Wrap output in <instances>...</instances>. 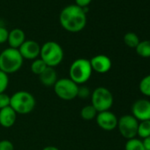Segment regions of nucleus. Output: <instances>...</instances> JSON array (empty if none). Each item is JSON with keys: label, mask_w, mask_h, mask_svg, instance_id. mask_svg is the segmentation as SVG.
<instances>
[{"label": "nucleus", "mask_w": 150, "mask_h": 150, "mask_svg": "<svg viewBox=\"0 0 150 150\" xmlns=\"http://www.w3.org/2000/svg\"><path fill=\"white\" fill-rule=\"evenodd\" d=\"M59 21L64 29L71 33H77L87 25V14L83 8L76 5H69L60 13Z\"/></svg>", "instance_id": "1"}, {"label": "nucleus", "mask_w": 150, "mask_h": 150, "mask_svg": "<svg viewBox=\"0 0 150 150\" xmlns=\"http://www.w3.org/2000/svg\"><path fill=\"white\" fill-rule=\"evenodd\" d=\"M93 73L89 59L80 57L75 59L69 68V78L77 85H84L87 83Z\"/></svg>", "instance_id": "2"}, {"label": "nucleus", "mask_w": 150, "mask_h": 150, "mask_svg": "<svg viewBox=\"0 0 150 150\" xmlns=\"http://www.w3.org/2000/svg\"><path fill=\"white\" fill-rule=\"evenodd\" d=\"M24 63L19 50L6 48L0 53V71L6 74H13L21 70Z\"/></svg>", "instance_id": "3"}, {"label": "nucleus", "mask_w": 150, "mask_h": 150, "mask_svg": "<svg viewBox=\"0 0 150 150\" xmlns=\"http://www.w3.org/2000/svg\"><path fill=\"white\" fill-rule=\"evenodd\" d=\"M64 57V50L57 42L49 41L41 46L40 58L48 67L55 68L58 66L62 63Z\"/></svg>", "instance_id": "4"}, {"label": "nucleus", "mask_w": 150, "mask_h": 150, "mask_svg": "<svg viewBox=\"0 0 150 150\" xmlns=\"http://www.w3.org/2000/svg\"><path fill=\"white\" fill-rule=\"evenodd\" d=\"M36 105V100L35 96L24 90L17 91L11 96L10 107L17 113L21 115L29 114L34 110Z\"/></svg>", "instance_id": "5"}, {"label": "nucleus", "mask_w": 150, "mask_h": 150, "mask_svg": "<svg viewBox=\"0 0 150 150\" xmlns=\"http://www.w3.org/2000/svg\"><path fill=\"white\" fill-rule=\"evenodd\" d=\"M113 103L112 93L104 87H98L91 93V104L98 112L110 110Z\"/></svg>", "instance_id": "6"}, {"label": "nucleus", "mask_w": 150, "mask_h": 150, "mask_svg": "<svg viewBox=\"0 0 150 150\" xmlns=\"http://www.w3.org/2000/svg\"><path fill=\"white\" fill-rule=\"evenodd\" d=\"M53 89L58 98L64 101H71L77 97L79 85L70 78H61L57 81L53 86Z\"/></svg>", "instance_id": "7"}, {"label": "nucleus", "mask_w": 150, "mask_h": 150, "mask_svg": "<svg viewBox=\"0 0 150 150\" xmlns=\"http://www.w3.org/2000/svg\"><path fill=\"white\" fill-rule=\"evenodd\" d=\"M139 121L131 114L122 116L117 122V129L122 135L126 139L136 138L138 132Z\"/></svg>", "instance_id": "8"}, {"label": "nucleus", "mask_w": 150, "mask_h": 150, "mask_svg": "<svg viewBox=\"0 0 150 150\" xmlns=\"http://www.w3.org/2000/svg\"><path fill=\"white\" fill-rule=\"evenodd\" d=\"M96 124L98 125V126L101 129L107 131V132L113 131L117 127L118 119L117 116L110 110L98 112L96 117Z\"/></svg>", "instance_id": "9"}, {"label": "nucleus", "mask_w": 150, "mask_h": 150, "mask_svg": "<svg viewBox=\"0 0 150 150\" xmlns=\"http://www.w3.org/2000/svg\"><path fill=\"white\" fill-rule=\"evenodd\" d=\"M132 115L138 121L150 119V101L146 99H139L133 103L131 108Z\"/></svg>", "instance_id": "10"}, {"label": "nucleus", "mask_w": 150, "mask_h": 150, "mask_svg": "<svg viewBox=\"0 0 150 150\" xmlns=\"http://www.w3.org/2000/svg\"><path fill=\"white\" fill-rule=\"evenodd\" d=\"M18 50L23 59L35 60L40 57L41 46L34 40H26Z\"/></svg>", "instance_id": "11"}, {"label": "nucleus", "mask_w": 150, "mask_h": 150, "mask_svg": "<svg viewBox=\"0 0 150 150\" xmlns=\"http://www.w3.org/2000/svg\"><path fill=\"white\" fill-rule=\"evenodd\" d=\"M89 61L93 71L100 74L107 73L112 65L110 58L106 55H96L93 57Z\"/></svg>", "instance_id": "12"}, {"label": "nucleus", "mask_w": 150, "mask_h": 150, "mask_svg": "<svg viewBox=\"0 0 150 150\" xmlns=\"http://www.w3.org/2000/svg\"><path fill=\"white\" fill-rule=\"evenodd\" d=\"M17 119V113L10 107L0 110V125L5 128H10L14 125Z\"/></svg>", "instance_id": "13"}, {"label": "nucleus", "mask_w": 150, "mask_h": 150, "mask_svg": "<svg viewBox=\"0 0 150 150\" xmlns=\"http://www.w3.org/2000/svg\"><path fill=\"white\" fill-rule=\"evenodd\" d=\"M25 41H26V35L22 29L13 28V30L9 31L7 42L9 43L10 48L18 50Z\"/></svg>", "instance_id": "14"}, {"label": "nucleus", "mask_w": 150, "mask_h": 150, "mask_svg": "<svg viewBox=\"0 0 150 150\" xmlns=\"http://www.w3.org/2000/svg\"><path fill=\"white\" fill-rule=\"evenodd\" d=\"M39 80H40V82L43 86H45L47 88L53 87L55 85V83L57 82V81L58 80L57 73L55 68L47 67L46 70L39 76Z\"/></svg>", "instance_id": "15"}, {"label": "nucleus", "mask_w": 150, "mask_h": 150, "mask_svg": "<svg viewBox=\"0 0 150 150\" xmlns=\"http://www.w3.org/2000/svg\"><path fill=\"white\" fill-rule=\"evenodd\" d=\"M136 53L144 58L150 57V40L140 41L139 43L135 48Z\"/></svg>", "instance_id": "16"}, {"label": "nucleus", "mask_w": 150, "mask_h": 150, "mask_svg": "<svg viewBox=\"0 0 150 150\" xmlns=\"http://www.w3.org/2000/svg\"><path fill=\"white\" fill-rule=\"evenodd\" d=\"M97 114H98V111L95 109V107L92 104L85 105L81 110V117L87 121H90V120L95 119L96 117Z\"/></svg>", "instance_id": "17"}, {"label": "nucleus", "mask_w": 150, "mask_h": 150, "mask_svg": "<svg viewBox=\"0 0 150 150\" xmlns=\"http://www.w3.org/2000/svg\"><path fill=\"white\" fill-rule=\"evenodd\" d=\"M48 66L46 65V64L40 58H36L35 60H33L32 64H31V66H30V69H31V71L35 74V75H38V76H40V75L46 70Z\"/></svg>", "instance_id": "18"}, {"label": "nucleus", "mask_w": 150, "mask_h": 150, "mask_svg": "<svg viewBox=\"0 0 150 150\" xmlns=\"http://www.w3.org/2000/svg\"><path fill=\"white\" fill-rule=\"evenodd\" d=\"M137 135L142 139L150 136V119L139 122Z\"/></svg>", "instance_id": "19"}, {"label": "nucleus", "mask_w": 150, "mask_h": 150, "mask_svg": "<svg viewBox=\"0 0 150 150\" xmlns=\"http://www.w3.org/2000/svg\"><path fill=\"white\" fill-rule=\"evenodd\" d=\"M139 89L143 96L150 97V74L141 79L139 84Z\"/></svg>", "instance_id": "20"}, {"label": "nucleus", "mask_w": 150, "mask_h": 150, "mask_svg": "<svg viewBox=\"0 0 150 150\" xmlns=\"http://www.w3.org/2000/svg\"><path fill=\"white\" fill-rule=\"evenodd\" d=\"M125 150H145L142 140L137 138L127 139L125 145Z\"/></svg>", "instance_id": "21"}, {"label": "nucleus", "mask_w": 150, "mask_h": 150, "mask_svg": "<svg viewBox=\"0 0 150 150\" xmlns=\"http://www.w3.org/2000/svg\"><path fill=\"white\" fill-rule=\"evenodd\" d=\"M124 42H125V43L128 47L134 48L135 49L137 47V45L139 43L140 41H139V36L135 33H133V32H128L124 36Z\"/></svg>", "instance_id": "22"}, {"label": "nucleus", "mask_w": 150, "mask_h": 150, "mask_svg": "<svg viewBox=\"0 0 150 150\" xmlns=\"http://www.w3.org/2000/svg\"><path fill=\"white\" fill-rule=\"evenodd\" d=\"M9 86V75L0 71V94L5 93Z\"/></svg>", "instance_id": "23"}, {"label": "nucleus", "mask_w": 150, "mask_h": 150, "mask_svg": "<svg viewBox=\"0 0 150 150\" xmlns=\"http://www.w3.org/2000/svg\"><path fill=\"white\" fill-rule=\"evenodd\" d=\"M91 91L90 89L86 87V86H79V90H78V95H77V97L81 98V99H87L88 98L89 96H91Z\"/></svg>", "instance_id": "24"}, {"label": "nucleus", "mask_w": 150, "mask_h": 150, "mask_svg": "<svg viewBox=\"0 0 150 150\" xmlns=\"http://www.w3.org/2000/svg\"><path fill=\"white\" fill-rule=\"evenodd\" d=\"M10 100H11V96H8L7 94L6 93L0 94V110L10 106Z\"/></svg>", "instance_id": "25"}, {"label": "nucleus", "mask_w": 150, "mask_h": 150, "mask_svg": "<svg viewBox=\"0 0 150 150\" xmlns=\"http://www.w3.org/2000/svg\"><path fill=\"white\" fill-rule=\"evenodd\" d=\"M0 150H14V146L11 140L2 139L0 140Z\"/></svg>", "instance_id": "26"}, {"label": "nucleus", "mask_w": 150, "mask_h": 150, "mask_svg": "<svg viewBox=\"0 0 150 150\" xmlns=\"http://www.w3.org/2000/svg\"><path fill=\"white\" fill-rule=\"evenodd\" d=\"M9 35V31L5 28L0 26V44H3L7 42Z\"/></svg>", "instance_id": "27"}, {"label": "nucleus", "mask_w": 150, "mask_h": 150, "mask_svg": "<svg viewBox=\"0 0 150 150\" xmlns=\"http://www.w3.org/2000/svg\"><path fill=\"white\" fill-rule=\"evenodd\" d=\"M92 0H75V5L81 7V8H85L88 7V5L91 3Z\"/></svg>", "instance_id": "28"}, {"label": "nucleus", "mask_w": 150, "mask_h": 150, "mask_svg": "<svg viewBox=\"0 0 150 150\" xmlns=\"http://www.w3.org/2000/svg\"><path fill=\"white\" fill-rule=\"evenodd\" d=\"M142 143H143L145 150H150V136L143 139Z\"/></svg>", "instance_id": "29"}, {"label": "nucleus", "mask_w": 150, "mask_h": 150, "mask_svg": "<svg viewBox=\"0 0 150 150\" xmlns=\"http://www.w3.org/2000/svg\"><path fill=\"white\" fill-rule=\"evenodd\" d=\"M42 150H59V148H57V146H48L43 147Z\"/></svg>", "instance_id": "30"}]
</instances>
